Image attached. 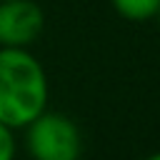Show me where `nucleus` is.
<instances>
[{"mask_svg":"<svg viewBox=\"0 0 160 160\" xmlns=\"http://www.w3.org/2000/svg\"><path fill=\"white\" fill-rule=\"evenodd\" d=\"M50 102V80L28 48H0V122L22 130Z\"/></svg>","mask_w":160,"mask_h":160,"instance_id":"obj_1","label":"nucleus"},{"mask_svg":"<svg viewBox=\"0 0 160 160\" xmlns=\"http://www.w3.org/2000/svg\"><path fill=\"white\" fill-rule=\"evenodd\" d=\"M22 130L30 160H80L82 155V132L62 112L45 110Z\"/></svg>","mask_w":160,"mask_h":160,"instance_id":"obj_2","label":"nucleus"},{"mask_svg":"<svg viewBox=\"0 0 160 160\" xmlns=\"http://www.w3.org/2000/svg\"><path fill=\"white\" fill-rule=\"evenodd\" d=\"M45 30L38 0H0V48H30Z\"/></svg>","mask_w":160,"mask_h":160,"instance_id":"obj_3","label":"nucleus"},{"mask_svg":"<svg viewBox=\"0 0 160 160\" xmlns=\"http://www.w3.org/2000/svg\"><path fill=\"white\" fill-rule=\"evenodd\" d=\"M112 10L130 22H148L155 18L160 0H110Z\"/></svg>","mask_w":160,"mask_h":160,"instance_id":"obj_4","label":"nucleus"},{"mask_svg":"<svg viewBox=\"0 0 160 160\" xmlns=\"http://www.w3.org/2000/svg\"><path fill=\"white\" fill-rule=\"evenodd\" d=\"M15 152H18L15 130L0 122V160H15Z\"/></svg>","mask_w":160,"mask_h":160,"instance_id":"obj_5","label":"nucleus"},{"mask_svg":"<svg viewBox=\"0 0 160 160\" xmlns=\"http://www.w3.org/2000/svg\"><path fill=\"white\" fill-rule=\"evenodd\" d=\"M145 160H160V150H158V152H150Z\"/></svg>","mask_w":160,"mask_h":160,"instance_id":"obj_6","label":"nucleus"},{"mask_svg":"<svg viewBox=\"0 0 160 160\" xmlns=\"http://www.w3.org/2000/svg\"><path fill=\"white\" fill-rule=\"evenodd\" d=\"M155 22H158V28H160V8H158V12H155V18H152Z\"/></svg>","mask_w":160,"mask_h":160,"instance_id":"obj_7","label":"nucleus"}]
</instances>
